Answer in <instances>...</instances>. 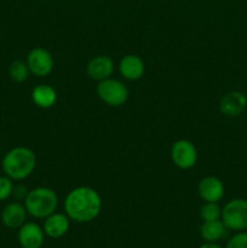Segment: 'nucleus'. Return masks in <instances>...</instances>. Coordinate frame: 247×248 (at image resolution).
Instances as JSON below:
<instances>
[{
	"instance_id": "f257e3e1",
	"label": "nucleus",
	"mask_w": 247,
	"mask_h": 248,
	"mask_svg": "<svg viewBox=\"0 0 247 248\" xmlns=\"http://www.w3.org/2000/svg\"><path fill=\"white\" fill-rule=\"evenodd\" d=\"M65 215L77 223H90L102 211V198L98 191L90 186H77L64 199Z\"/></svg>"
},
{
	"instance_id": "f03ea898",
	"label": "nucleus",
	"mask_w": 247,
	"mask_h": 248,
	"mask_svg": "<svg viewBox=\"0 0 247 248\" xmlns=\"http://www.w3.org/2000/svg\"><path fill=\"white\" fill-rule=\"evenodd\" d=\"M1 167L5 176L12 181H23L35 170L36 155L31 148L15 147L2 157Z\"/></svg>"
},
{
	"instance_id": "7ed1b4c3",
	"label": "nucleus",
	"mask_w": 247,
	"mask_h": 248,
	"mask_svg": "<svg viewBox=\"0 0 247 248\" xmlns=\"http://www.w3.org/2000/svg\"><path fill=\"white\" fill-rule=\"evenodd\" d=\"M24 206L29 216L36 219H45L57 210L58 196L52 189L39 186L28 191L24 199Z\"/></svg>"
},
{
	"instance_id": "20e7f679",
	"label": "nucleus",
	"mask_w": 247,
	"mask_h": 248,
	"mask_svg": "<svg viewBox=\"0 0 247 248\" xmlns=\"http://www.w3.org/2000/svg\"><path fill=\"white\" fill-rule=\"evenodd\" d=\"M222 222L232 232L247 230V200L232 199L222 207Z\"/></svg>"
},
{
	"instance_id": "39448f33",
	"label": "nucleus",
	"mask_w": 247,
	"mask_h": 248,
	"mask_svg": "<svg viewBox=\"0 0 247 248\" xmlns=\"http://www.w3.org/2000/svg\"><path fill=\"white\" fill-rule=\"evenodd\" d=\"M96 91L99 99L109 107H121L128 99V89L126 85L113 78L98 81Z\"/></svg>"
},
{
	"instance_id": "423d86ee",
	"label": "nucleus",
	"mask_w": 247,
	"mask_h": 248,
	"mask_svg": "<svg viewBox=\"0 0 247 248\" xmlns=\"http://www.w3.org/2000/svg\"><path fill=\"white\" fill-rule=\"evenodd\" d=\"M172 162L181 170H189L198 162V150L188 140H178L171 147Z\"/></svg>"
},
{
	"instance_id": "0eeeda50",
	"label": "nucleus",
	"mask_w": 247,
	"mask_h": 248,
	"mask_svg": "<svg viewBox=\"0 0 247 248\" xmlns=\"http://www.w3.org/2000/svg\"><path fill=\"white\" fill-rule=\"evenodd\" d=\"M29 72L38 78H45L53 70V57L43 47H34L29 51L26 61Z\"/></svg>"
},
{
	"instance_id": "6e6552de",
	"label": "nucleus",
	"mask_w": 247,
	"mask_h": 248,
	"mask_svg": "<svg viewBox=\"0 0 247 248\" xmlns=\"http://www.w3.org/2000/svg\"><path fill=\"white\" fill-rule=\"evenodd\" d=\"M45 232L39 224L26 222L18 229L17 239L22 248H41L45 241Z\"/></svg>"
},
{
	"instance_id": "1a4fd4ad",
	"label": "nucleus",
	"mask_w": 247,
	"mask_h": 248,
	"mask_svg": "<svg viewBox=\"0 0 247 248\" xmlns=\"http://www.w3.org/2000/svg\"><path fill=\"white\" fill-rule=\"evenodd\" d=\"M198 193L205 202H219L225 194V186L217 177L207 176L199 182Z\"/></svg>"
},
{
	"instance_id": "9d476101",
	"label": "nucleus",
	"mask_w": 247,
	"mask_h": 248,
	"mask_svg": "<svg viewBox=\"0 0 247 248\" xmlns=\"http://www.w3.org/2000/svg\"><path fill=\"white\" fill-rule=\"evenodd\" d=\"M247 106V97L244 92L230 91L222 97L219 102V111L225 116L236 118L241 115Z\"/></svg>"
},
{
	"instance_id": "9b49d317",
	"label": "nucleus",
	"mask_w": 247,
	"mask_h": 248,
	"mask_svg": "<svg viewBox=\"0 0 247 248\" xmlns=\"http://www.w3.org/2000/svg\"><path fill=\"white\" fill-rule=\"evenodd\" d=\"M114 69H115L114 61L109 56L104 55L96 56L86 65L87 75L96 81H102L111 78Z\"/></svg>"
},
{
	"instance_id": "f8f14e48",
	"label": "nucleus",
	"mask_w": 247,
	"mask_h": 248,
	"mask_svg": "<svg viewBox=\"0 0 247 248\" xmlns=\"http://www.w3.org/2000/svg\"><path fill=\"white\" fill-rule=\"evenodd\" d=\"M27 212L24 203L18 201L9 202L1 211V222L9 229H19L27 220Z\"/></svg>"
},
{
	"instance_id": "ddd939ff",
	"label": "nucleus",
	"mask_w": 247,
	"mask_h": 248,
	"mask_svg": "<svg viewBox=\"0 0 247 248\" xmlns=\"http://www.w3.org/2000/svg\"><path fill=\"white\" fill-rule=\"evenodd\" d=\"M70 228V219L65 213L55 212L45 218L43 229L50 239H61L68 232Z\"/></svg>"
},
{
	"instance_id": "4468645a",
	"label": "nucleus",
	"mask_w": 247,
	"mask_h": 248,
	"mask_svg": "<svg viewBox=\"0 0 247 248\" xmlns=\"http://www.w3.org/2000/svg\"><path fill=\"white\" fill-rule=\"evenodd\" d=\"M119 70L124 79L128 81H136L144 75L145 65L139 56L126 55L119 63Z\"/></svg>"
},
{
	"instance_id": "2eb2a0df",
	"label": "nucleus",
	"mask_w": 247,
	"mask_h": 248,
	"mask_svg": "<svg viewBox=\"0 0 247 248\" xmlns=\"http://www.w3.org/2000/svg\"><path fill=\"white\" fill-rule=\"evenodd\" d=\"M31 101L39 108L48 109L55 106L57 101V92L50 85H38L31 91Z\"/></svg>"
},
{
	"instance_id": "dca6fc26",
	"label": "nucleus",
	"mask_w": 247,
	"mask_h": 248,
	"mask_svg": "<svg viewBox=\"0 0 247 248\" xmlns=\"http://www.w3.org/2000/svg\"><path fill=\"white\" fill-rule=\"evenodd\" d=\"M229 229L224 225L222 219L203 222L200 228V235L205 242H218L227 237Z\"/></svg>"
},
{
	"instance_id": "f3484780",
	"label": "nucleus",
	"mask_w": 247,
	"mask_h": 248,
	"mask_svg": "<svg viewBox=\"0 0 247 248\" xmlns=\"http://www.w3.org/2000/svg\"><path fill=\"white\" fill-rule=\"evenodd\" d=\"M29 74H31V72H29L28 65L23 61L17 60L10 64L9 75L12 79V81L17 82V84H22V82H24L28 79Z\"/></svg>"
},
{
	"instance_id": "a211bd4d",
	"label": "nucleus",
	"mask_w": 247,
	"mask_h": 248,
	"mask_svg": "<svg viewBox=\"0 0 247 248\" xmlns=\"http://www.w3.org/2000/svg\"><path fill=\"white\" fill-rule=\"evenodd\" d=\"M200 217L203 222L218 220L222 217V207L218 202H205L200 208Z\"/></svg>"
},
{
	"instance_id": "6ab92c4d",
	"label": "nucleus",
	"mask_w": 247,
	"mask_h": 248,
	"mask_svg": "<svg viewBox=\"0 0 247 248\" xmlns=\"http://www.w3.org/2000/svg\"><path fill=\"white\" fill-rule=\"evenodd\" d=\"M14 181L7 176L0 177V201H5L14 193Z\"/></svg>"
},
{
	"instance_id": "aec40b11",
	"label": "nucleus",
	"mask_w": 247,
	"mask_h": 248,
	"mask_svg": "<svg viewBox=\"0 0 247 248\" xmlns=\"http://www.w3.org/2000/svg\"><path fill=\"white\" fill-rule=\"evenodd\" d=\"M225 248H247V230L236 232L227 242Z\"/></svg>"
},
{
	"instance_id": "412c9836",
	"label": "nucleus",
	"mask_w": 247,
	"mask_h": 248,
	"mask_svg": "<svg viewBox=\"0 0 247 248\" xmlns=\"http://www.w3.org/2000/svg\"><path fill=\"white\" fill-rule=\"evenodd\" d=\"M27 194H28V190H27L26 186H14V193H12V195L16 196L17 199H26Z\"/></svg>"
},
{
	"instance_id": "4be33fe9",
	"label": "nucleus",
	"mask_w": 247,
	"mask_h": 248,
	"mask_svg": "<svg viewBox=\"0 0 247 248\" xmlns=\"http://www.w3.org/2000/svg\"><path fill=\"white\" fill-rule=\"evenodd\" d=\"M199 248H223V247L219 246L217 242H205V244L201 245Z\"/></svg>"
}]
</instances>
